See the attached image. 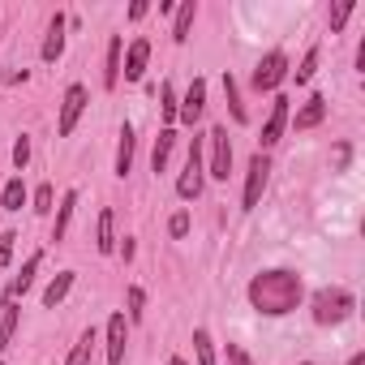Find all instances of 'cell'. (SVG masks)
<instances>
[{
	"label": "cell",
	"instance_id": "cell-4",
	"mask_svg": "<svg viewBox=\"0 0 365 365\" xmlns=\"http://www.w3.org/2000/svg\"><path fill=\"white\" fill-rule=\"evenodd\" d=\"M86 103H91V95H86V86H82V82H69V86H65V95H61V116H56V138H73V129H78V120H82V112H86Z\"/></svg>",
	"mask_w": 365,
	"mask_h": 365
},
{
	"label": "cell",
	"instance_id": "cell-25",
	"mask_svg": "<svg viewBox=\"0 0 365 365\" xmlns=\"http://www.w3.org/2000/svg\"><path fill=\"white\" fill-rule=\"evenodd\" d=\"M194 356H198V365H220V361H215V339H211L207 327L194 331Z\"/></svg>",
	"mask_w": 365,
	"mask_h": 365
},
{
	"label": "cell",
	"instance_id": "cell-24",
	"mask_svg": "<svg viewBox=\"0 0 365 365\" xmlns=\"http://www.w3.org/2000/svg\"><path fill=\"white\" fill-rule=\"evenodd\" d=\"M224 95H228V112H232V120L245 125L250 112H245V103H241V91H237V78H232V73H224Z\"/></svg>",
	"mask_w": 365,
	"mask_h": 365
},
{
	"label": "cell",
	"instance_id": "cell-35",
	"mask_svg": "<svg viewBox=\"0 0 365 365\" xmlns=\"http://www.w3.org/2000/svg\"><path fill=\"white\" fill-rule=\"evenodd\" d=\"M228 365H254V356L241 344H228Z\"/></svg>",
	"mask_w": 365,
	"mask_h": 365
},
{
	"label": "cell",
	"instance_id": "cell-42",
	"mask_svg": "<svg viewBox=\"0 0 365 365\" xmlns=\"http://www.w3.org/2000/svg\"><path fill=\"white\" fill-rule=\"evenodd\" d=\"M0 35H5V26H0Z\"/></svg>",
	"mask_w": 365,
	"mask_h": 365
},
{
	"label": "cell",
	"instance_id": "cell-26",
	"mask_svg": "<svg viewBox=\"0 0 365 365\" xmlns=\"http://www.w3.org/2000/svg\"><path fill=\"white\" fill-rule=\"evenodd\" d=\"M0 309H5V314H0V352H5L9 344H14V331H18V305H0Z\"/></svg>",
	"mask_w": 365,
	"mask_h": 365
},
{
	"label": "cell",
	"instance_id": "cell-23",
	"mask_svg": "<svg viewBox=\"0 0 365 365\" xmlns=\"http://www.w3.org/2000/svg\"><path fill=\"white\" fill-rule=\"evenodd\" d=\"M0 207H5V211H22L26 207V180L22 176L5 180V190H0Z\"/></svg>",
	"mask_w": 365,
	"mask_h": 365
},
{
	"label": "cell",
	"instance_id": "cell-36",
	"mask_svg": "<svg viewBox=\"0 0 365 365\" xmlns=\"http://www.w3.org/2000/svg\"><path fill=\"white\" fill-rule=\"evenodd\" d=\"M348 159H352V146L339 142V146H335V168H348Z\"/></svg>",
	"mask_w": 365,
	"mask_h": 365
},
{
	"label": "cell",
	"instance_id": "cell-19",
	"mask_svg": "<svg viewBox=\"0 0 365 365\" xmlns=\"http://www.w3.org/2000/svg\"><path fill=\"white\" fill-rule=\"evenodd\" d=\"M194 18H198V0H180V5H176V22H172V43H185L190 39Z\"/></svg>",
	"mask_w": 365,
	"mask_h": 365
},
{
	"label": "cell",
	"instance_id": "cell-28",
	"mask_svg": "<svg viewBox=\"0 0 365 365\" xmlns=\"http://www.w3.org/2000/svg\"><path fill=\"white\" fill-rule=\"evenodd\" d=\"M125 305H129V314H125V318H129V327H133V322H142V314H146V292L133 284V288L125 292Z\"/></svg>",
	"mask_w": 365,
	"mask_h": 365
},
{
	"label": "cell",
	"instance_id": "cell-31",
	"mask_svg": "<svg viewBox=\"0 0 365 365\" xmlns=\"http://www.w3.org/2000/svg\"><path fill=\"white\" fill-rule=\"evenodd\" d=\"M52 202H56V190H52V185H39V190H35V198H31V211H35V215H48V211H52Z\"/></svg>",
	"mask_w": 365,
	"mask_h": 365
},
{
	"label": "cell",
	"instance_id": "cell-41",
	"mask_svg": "<svg viewBox=\"0 0 365 365\" xmlns=\"http://www.w3.org/2000/svg\"><path fill=\"white\" fill-rule=\"evenodd\" d=\"M301 365H314V361H301Z\"/></svg>",
	"mask_w": 365,
	"mask_h": 365
},
{
	"label": "cell",
	"instance_id": "cell-16",
	"mask_svg": "<svg viewBox=\"0 0 365 365\" xmlns=\"http://www.w3.org/2000/svg\"><path fill=\"white\" fill-rule=\"evenodd\" d=\"M133 146H138V138H133V125L125 120V125H120V142H116V168H112L120 180H125L129 168H133Z\"/></svg>",
	"mask_w": 365,
	"mask_h": 365
},
{
	"label": "cell",
	"instance_id": "cell-6",
	"mask_svg": "<svg viewBox=\"0 0 365 365\" xmlns=\"http://www.w3.org/2000/svg\"><path fill=\"white\" fill-rule=\"evenodd\" d=\"M254 91H279L284 82H288V52L284 48H275V52H267L262 61H258V69H254Z\"/></svg>",
	"mask_w": 365,
	"mask_h": 365
},
{
	"label": "cell",
	"instance_id": "cell-22",
	"mask_svg": "<svg viewBox=\"0 0 365 365\" xmlns=\"http://www.w3.org/2000/svg\"><path fill=\"white\" fill-rule=\"evenodd\" d=\"M73 279H78V271H61V275L43 288V305H48V309H56V305L73 292Z\"/></svg>",
	"mask_w": 365,
	"mask_h": 365
},
{
	"label": "cell",
	"instance_id": "cell-9",
	"mask_svg": "<svg viewBox=\"0 0 365 365\" xmlns=\"http://www.w3.org/2000/svg\"><path fill=\"white\" fill-rule=\"evenodd\" d=\"M202 112H207V78H194L190 91H185V99L176 103V120L180 125H198Z\"/></svg>",
	"mask_w": 365,
	"mask_h": 365
},
{
	"label": "cell",
	"instance_id": "cell-17",
	"mask_svg": "<svg viewBox=\"0 0 365 365\" xmlns=\"http://www.w3.org/2000/svg\"><path fill=\"white\" fill-rule=\"evenodd\" d=\"M73 211H78V190H65V198H61V207H56V224H52V241H56V245L69 237Z\"/></svg>",
	"mask_w": 365,
	"mask_h": 365
},
{
	"label": "cell",
	"instance_id": "cell-18",
	"mask_svg": "<svg viewBox=\"0 0 365 365\" xmlns=\"http://www.w3.org/2000/svg\"><path fill=\"white\" fill-rule=\"evenodd\" d=\"M95 344H99V331H95V327H86V331L78 335V344L69 348L65 365H95Z\"/></svg>",
	"mask_w": 365,
	"mask_h": 365
},
{
	"label": "cell",
	"instance_id": "cell-20",
	"mask_svg": "<svg viewBox=\"0 0 365 365\" xmlns=\"http://www.w3.org/2000/svg\"><path fill=\"white\" fill-rule=\"evenodd\" d=\"M95 250L99 254H116V215L108 207L99 211V224H95Z\"/></svg>",
	"mask_w": 365,
	"mask_h": 365
},
{
	"label": "cell",
	"instance_id": "cell-7",
	"mask_svg": "<svg viewBox=\"0 0 365 365\" xmlns=\"http://www.w3.org/2000/svg\"><path fill=\"white\" fill-rule=\"evenodd\" d=\"M207 146H211L207 176H215V180H228V172H232V142H228V129H224V125H215V129L207 133Z\"/></svg>",
	"mask_w": 365,
	"mask_h": 365
},
{
	"label": "cell",
	"instance_id": "cell-1",
	"mask_svg": "<svg viewBox=\"0 0 365 365\" xmlns=\"http://www.w3.org/2000/svg\"><path fill=\"white\" fill-rule=\"evenodd\" d=\"M245 297H250L254 314H262V318H288L305 301V279L292 267H271V271H258L250 279Z\"/></svg>",
	"mask_w": 365,
	"mask_h": 365
},
{
	"label": "cell",
	"instance_id": "cell-3",
	"mask_svg": "<svg viewBox=\"0 0 365 365\" xmlns=\"http://www.w3.org/2000/svg\"><path fill=\"white\" fill-rule=\"evenodd\" d=\"M202 150H207V138L194 133L190 155H185V168H180V176H176V198H185V202H194L202 194V185H207V155Z\"/></svg>",
	"mask_w": 365,
	"mask_h": 365
},
{
	"label": "cell",
	"instance_id": "cell-27",
	"mask_svg": "<svg viewBox=\"0 0 365 365\" xmlns=\"http://www.w3.org/2000/svg\"><path fill=\"white\" fill-rule=\"evenodd\" d=\"M314 73H318V48H309V52L301 56V65H297V69H288V78H297V86H305Z\"/></svg>",
	"mask_w": 365,
	"mask_h": 365
},
{
	"label": "cell",
	"instance_id": "cell-10",
	"mask_svg": "<svg viewBox=\"0 0 365 365\" xmlns=\"http://www.w3.org/2000/svg\"><path fill=\"white\" fill-rule=\"evenodd\" d=\"M288 103H292L288 95H275V99H271V116H267L262 138H258V150H262V155H267V150L284 138V125H288Z\"/></svg>",
	"mask_w": 365,
	"mask_h": 365
},
{
	"label": "cell",
	"instance_id": "cell-38",
	"mask_svg": "<svg viewBox=\"0 0 365 365\" xmlns=\"http://www.w3.org/2000/svg\"><path fill=\"white\" fill-rule=\"evenodd\" d=\"M146 9H150L146 0H133V5H129V22H142V18H146Z\"/></svg>",
	"mask_w": 365,
	"mask_h": 365
},
{
	"label": "cell",
	"instance_id": "cell-39",
	"mask_svg": "<svg viewBox=\"0 0 365 365\" xmlns=\"http://www.w3.org/2000/svg\"><path fill=\"white\" fill-rule=\"evenodd\" d=\"M348 365H365V352H352V356H348Z\"/></svg>",
	"mask_w": 365,
	"mask_h": 365
},
{
	"label": "cell",
	"instance_id": "cell-11",
	"mask_svg": "<svg viewBox=\"0 0 365 365\" xmlns=\"http://www.w3.org/2000/svg\"><path fill=\"white\" fill-rule=\"evenodd\" d=\"M146 65H150V39L138 35V39H129V48H125V65H120L125 82H142V78H146Z\"/></svg>",
	"mask_w": 365,
	"mask_h": 365
},
{
	"label": "cell",
	"instance_id": "cell-33",
	"mask_svg": "<svg viewBox=\"0 0 365 365\" xmlns=\"http://www.w3.org/2000/svg\"><path fill=\"white\" fill-rule=\"evenodd\" d=\"M168 232H172L176 241H180V237H185V232H190V211H176V215L168 220Z\"/></svg>",
	"mask_w": 365,
	"mask_h": 365
},
{
	"label": "cell",
	"instance_id": "cell-21",
	"mask_svg": "<svg viewBox=\"0 0 365 365\" xmlns=\"http://www.w3.org/2000/svg\"><path fill=\"white\" fill-rule=\"evenodd\" d=\"M172 146H176V129H159V138H155V146H150V168H155V176L168 172Z\"/></svg>",
	"mask_w": 365,
	"mask_h": 365
},
{
	"label": "cell",
	"instance_id": "cell-14",
	"mask_svg": "<svg viewBox=\"0 0 365 365\" xmlns=\"http://www.w3.org/2000/svg\"><path fill=\"white\" fill-rule=\"evenodd\" d=\"M322 120H327V99H322V95L314 91V95H309V99H305V103L297 108L292 125H297V129H318Z\"/></svg>",
	"mask_w": 365,
	"mask_h": 365
},
{
	"label": "cell",
	"instance_id": "cell-12",
	"mask_svg": "<svg viewBox=\"0 0 365 365\" xmlns=\"http://www.w3.org/2000/svg\"><path fill=\"white\" fill-rule=\"evenodd\" d=\"M125 352H129V318L125 309H116L108 318V365H125Z\"/></svg>",
	"mask_w": 365,
	"mask_h": 365
},
{
	"label": "cell",
	"instance_id": "cell-32",
	"mask_svg": "<svg viewBox=\"0 0 365 365\" xmlns=\"http://www.w3.org/2000/svg\"><path fill=\"white\" fill-rule=\"evenodd\" d=\"M26 163H31V138L22 133V138L14 142V168H18V172H26Z\"/></svg>",
	"mask_w": 365,
	"mask_h": 365
},
{
	"label": "cell",
	"instance_id": "cell-30",
	"mask_svg": "<svg viewBox=\"0 0 365 365\" xmlns=\"http://www.w3.org/2000/svg\"><path fill=\"white\" fill-rule=\"evenodd\" d=\"M356 14V0H339V5L331 9V35H339L344 26H348V18Z\"/></svg>",
	"mask_w": 365,
	"mask_h": 365
},
{
	"label": "cell",
	"instance_id": "cell-2",
	"mask_svg": "<svg viewBox=\"0 0 365 365\" xmlns=\"http://www.w3.org/2000/svg\"><path fill=\"white\" fill-rule=\"evenodd\" d=\"M352 309H356V297L344 284H331V288L314 292V322L318 327H339V322L352 318Z\"/></svg>",
	"mask_w": 365,
	"mask_h": 365
},
{
	"label": "cell",
	"instance_id": "cell-37",
	"mask_svg": "<svg viewBox=\"0 0 365 365\" xmlns=\"http://www.w3.org/2000/svg\"><path fill=\"white\" fill-rule=\"evenodd\" d=\"M116 241H120V245H116V250H120V258L129 262V258L138 254V245H133V237H116Z\"/></svg>",
	"mask_w": 365,
	"mask_h": 365
},
{
	"label": "cell",
	"instance_id": "cell-8",
	"mask_svg": "<svg viewBox=\"0 0 365 365\" xmlns=\"http://www.w3.org/2000/svg\"><path fill=\"white\" fill-rule=\"evenodd\" d=\"M39 267H43V250H35L26 262H22V271L9 279V288H5V297H0V305H18L26 292H31V284H35V275H39Z\"/></svg>",
	"mask_w": 365,
	"mask_h": 365
},
{
	"label": "cell",
	"instance_id": "cell-5",
	"mask_svg": "<svg viewBox=\"0 0 365 365\" xmlns=\"http://www.w3.org/2000/svg\"><path fill=\"white\" fill-rule=\"evenodd\" d=\"M267 180H271V155L254 150L250 155V168H245V194H241V211H254L267 194Z\"/></svg>",
	"mask_w": 365,
	"mask_h": 365
},
{
	"label": "cell",
	"instance_id": "cell-40",
	"mask_svg": "<svg viewBox=\"0 0 365 365\" xmlns=\"http://www.w3.org/2000/svg\"><path fill=\"white\" fill-rule=\"evenodd\" d=\"M168 365H190V361H185V356H172V361H168Z\"/></svg>",
	"mask_w": 365,
	"mask_h": 365
},
{
	"label": "cell",
	"instance_id": "cell-29",
	"mask_svg": "<svg viewBox=\"0 0 365 365\" xmlns=\"http://www.w3.org/2000/svg\"><path fill=\"white\" fill-rule=\"evenodd\" d=\"M159 99H163V103H159V108H163V129H172V120H176V103H180L176 91H172V82L159 86Z\"/></svg>",
	"mask_w": 365,
	"mask_h": 365
},
{
	"label": "cell",
	"instance_id": "cell-15",
	"mask_svg": "<svg viewBox=\"0 0 365 365\" xmlns=\"http://www.w3.org/2000/svg\"><path fill=\"white\" fill-rule=\"evenodd\" d=\"M120 52H125V39L112 35L108 39V56H103V91H116L120 86Z\"/></svg>",
	"mask_w": 365,
	"mask_h": 365
},
{
	"label": "cell",
	"instance_id": "cell-34",
	"mask_svg": "<svg viewBox=\"0 0 365 365\" xmlns=\"http://www.w3.org/2000/svg\"><path fill=\"white\" fill-rule=\"evenodd\" d=\"M14 241H18L14 232H0V271H5V267L14 262Z\"/></svg>",
	"mask_w": 365,
	"mask_h": 365
},
{
	"label": "cell",
	"instance_id": "cell-13",
	"mask_svg": "<svg viewBox=\"0 0 365 365\" xmlns=\"http://www.w3.org/2000/svg\"><path fill=\"white\" fill-rule=\"evenodd\" d=\"M65 26H69V18H65V14H56V18H52V26H48V39H43V48H39V56H43L48 65L65 56Z\"/></svg>",
	"mask_w": 365,
	"mask_h": 365
}]
</instances>
